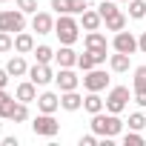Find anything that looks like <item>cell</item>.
<instances>
[{
    "label": "cell",
    "instance_id": "obj_9",
    "mask_svg": "<svg viewBox=\"0 0 146 146\" xmlns=\"http://www.w3.org/2000/svg\"><path fill=\"white\" fill-rule=\"evenodd\" d=\"M29 80L37 86H49L54 80V72L49 69V63H35V66H29Z\"/></svg>",
    "mask_w": 146,
    "mask_h": 146
},
{
    "label": "cell",
    "instance_id": "obj_42",
    "mask_svg": "<svg viewBox=\"0 0 146 146\" xmlns=\"http://www.w3.org/2000/svg\"><path fill=\"white\" fill-rule=\"evenodd\" d=\"M0 3H9V0H0Z\"/></svg>",
    "mask_w": 146,
    "mask_h": 146
},
{
    "label": "cell",
    "instance_id": "obj_10",
    "mask_svg": "<svg viewBox=\"0 0 146 146\" xmlns=\"http://www.w3.org/2000/svg\"><path fill=\"white\" fill-rule=\"evenodd\" d=\"M32 32H37V35H52V32H54L52 15H49V12H35V15H32Z\"/></svg>",
    "mask_w": 146,
    "mask_h": 146
},
{
    "label": "cell",
    "instance_id": "obj_19",
    "mask_svg": "<svg viewBox=\"0 0 146 146\" xmlns=\"http://www.w3.org/2000/svg\"><path fill=\"white\" fill-rule=\"evenodd\" d=\"M129 66H132V54H123V52L109 54V69L112 72H129Z\"/></svg>",
    "mask_w": 146,
    "mask_h": 146
},
{
    "label": "cell",
    "instance_id": "obj_32",
    "mask_svg": "<svg viewBox=\"0 0 146 146\" xmlns=\"http://www.w3.org/2000/svg\"><path fill=\"white\" fill-rule=\"evenodd\" d=\"M15 3H17V9L26 12V15H35V12H37V0H15Z\"/></svg>",
    "mask_w": 146,
    "mask_h": 146
},
{
    "label": "cell",
    "instance_id": "obj_33",
    "mask_svg": "<svg viewBox=\"0 0 146 146\" xmlns=\"http://www.w3.org/2000/svg\"><path fill=\"white\" fill-rule=\"evenodd\" d=\"M52 9L57 15H72V6H69V0H52Z\"/></svg>",
    "mask_w": 146,
    "mask_h": 146
},
{
    "label": "cell",
    "instance_id": "obj_35",
    "mask_svg": "<svg viewBox=\"0 0 146 146\" xmlns=\"http://www.w3.org/2000/svg\"><path fill=\"white\" fill-rule=\"evenodd\" d=\"M100 143V137L92 132V135H80V146H98Z\"/></svg>",
    "mask_w": 146,
    "mask_h": 146
},
{
    "label": "cell",
    "instance_id": "obj_29",
    "mask_svg": "<svg viewBox=\"0 0 146 146\" xmlns=\"http://www.w3.org/2000/svg\"><path fill=\"white\" fill-rule=\"evenodd\" d=\"M98 12H100V17H103V20H106V17H112L115 12H120V9H117V0H103V3L98 6Z\"/></svg>",
    "mask_w": 146,
    "mask_h": 146
},
{
    "label": "cell",
    "instance_id": "obj_27",
    "mask_svg": "<svg viewBox=\"0 0 146 146\" xmlns=\"http://www.w3.org/2000/svg\"><path fill=\"white\" fill-rule=\"evenodd\" d=\"M146 143V137L137 132V129H129L126 135H123V146H143Z\"/></svg>",
    "mask_w": 146,
    "mask_h": 146
},
{
    "label": "cell",
    "instance_id": "obj_26",
    "mask_svg": "<svg viewBox=\"0 0 146 146\" xmlns=\"http://www.w3.org/2000/svg\"><path fill=\"white\" fill-rule=\"evenodd\" d=\"M132 89H135V92H146V66H137V69H135Z\"/></svg>",
    "mask_w": 146,
    "mask_h": 146
},
{
    "label": "cell",
    "instance_id": "obj_4",
    "mask_svg": "<svg viewBox=\"0 0 146 146\" xmlns=\"http://www.w3.org/2000/svg\"><path fill=\"white\" fill-rule=\"evenodd\" d=\"M32 132H35L37 137H54V135L60 132V123L54 120V115H49V112H40V115L32 120Z\"/></svg>",
    "mask_w": 146,
    "mask_h": 146
},
{
    "label": "cell",
    "instance_id": "obj_3",
    "mask_svg": "<svg viewBox=\"0 0 146 146\" xmlns=\"http://www.w3.org/2000/svg\"><path fill=\"white\" fill-rule=\"evenodd\" d=\"M23 29H26V12H20V9H3L0 12V32L17 35Z\"/></svg>",
    "mask_w": 146,
    "mask_h": 146
},
{
    "label": "cell",
    "instance_id": "obj_21",
    "mask_svg": "<svg viewBox=\"0 0 146 146\" xmlns=\"http://www.w3.org/2000/svg\"><path fill=\"white\" fill-rule=\"evenodd\" d=\"M15 103H17V98H12L6 89H0V117H3V120H9V117H12Z\"/></svg>",
    "mask_w": 146,
    "mask_h": 146
},
{
    "label": "cell",
    "instance_id": "obj_37",
    "mask_svg": "<svg viewBox=\"0 0 146 146\" xmlns=\"http://www.w3.org/2000/svg\"><path fill=\"white\" fill-rule=\"evenodd\" d=\"M135 103L140 109H146V92H135Z\"/></svg>",
    "mask_w": 146,
    "mask_h": 146
},
{
    "label": "cell",
    "instance_id": "obj_8",
    "mask_svg": "<svg viewBox=\"0 0 146 146\" xmlns=\"http://www.w3.org/2000/svg\"><path fill=\"white\" fill-rule=\"evenodd\" d=\"M80 80L83 78H78L72 69H66V66H60V72L54 75V83H57V89L60 92H72V89H78L80 86Z\"/></svg>",
    "mask_w": 146,
    "mask_h": 146
},
{
    "label": "cell",
    "instance_id": "obj_20",
    "mask_svg": "<svg viewBox=\"0 0 146 146\" xmlns=\"http://www.w3.org/2000/svg\"><path fill=\"white\" fill-rule=\"evenodd\" d=\"M83 43H86V49H92V52H98V49H109L106 35H100V29H98V32H86Z\"/></svg>",
    "mask_w": 146,
    "mask_h": 146
},
{
    "label": "cell",
    "instance_id": "obj_25",
    "mask_svg": "<svg viewBox=\"0 0 146 146\" xmlns=\"http://www.w3.org/2000/svg\"><path fill=\"white\" fill-rule=\"evenodd\" d=\"M129 17L132 20H143L146 17V0H129Z\"/></svg>",
    "mask_w": 146,
    "mask_h": 146
},
{
    "label": "cell",
    "instance_id": "obj_11",
    "mask_svg": "<svg viewBox=\"0 0 146 146\" xmlns=\"http://www.w3.org/2000/svg\"><path fill=\"white\" fill-rule=\"evenodd\" d=\"M60 109V95H54V92H43V95H37V112H49V115H54Z\"/></svg>",
    "mask_w": 146,
    "mask_h": 146
},
{
    "label": "cell",
    "instance_id": "obj_5",
    "mask_svg": "<svg viewBox=\"0 0 146 146\" xmlns=\"http://www.w3.org/2000/svg\"><path fill=\"white\" fill-rule=\"evenodd\" d=\"M126 106H129V89L126 86H112L109 95H106V112L120 115Z\"/></svg>",
    "mask_w": 146,
    "mask_h": 146
},
{
    "label": "cell",
    "instance_id": "obj_41",
    "mask_svg": "<svg viewBox=\"0 0 146 146\" xmlns=\"http://www.w3.org/2000/svg\"><path fill=\"white\" fill-rule=\"evenodd\" d=\"M117 3H129V0H117Z\"/></svg>",
    "mask_w": 146,
    "mask_h": 146
},
{
    "label": "cell",
    "instance_id": "obj_28",
    "mask_svg": "<svg viewBox=\"0 0 146 146\" xmlns=\"http://www.w3.org/2000/svg\"><path fill=\"white\" fill-rule=\"evenodd\" d=\"M78 66H80L83 72L95 69V66H98V60H95V52H89V49H86V54H78Z\"/></svg>",
    "mask_w": 146,
    "mask_h": 146
},
{
    "label": "cell",
    "instance_id": "obj_7",
    "mask_svg": "<svg viewBox=\"0 0 146 146\" xmlns=\"http://www.w3.org/2000/svg\"><path fill=\"white\" fill-rule=\"evenodd\" d=\"M112 49L115 52H123V54H135V52H140L137 49V37L132 35V32H115V37H112Z\"/></svg>",
    "mask_w": 146,
    "mask_h": 146
},
{
    "label": "cell",
    "instance_id": "obj_13",
    "mask_svg": "<svg viewBox=\"0 0 146 146\" xmlns=\"http://www.w3.org/2000/svg\"><path fill=\"white\" fill-rule=\"evenodd\" d=\"M15 98H17V100H23V103H32V100H37V83H32V80H23V83H17V89H15Z\"/></svg>",
    "mask_w": 146,
    "mask_h": 146
},
{
    "label": "cell",
    "instance_id": "obj_40",
    "mask_svg": "<svg viewBox=\"0 0 146 146\" xmlns=\"http://www.w3.org/2000/svg\"><path fill=\"white\" fill-rule=\"evenodd\" d=\"M0 137H3V117H0Z\"/></svg>",
    "mask_w": 146,
    "mask_h": 146
},
{
    "label": "cell",
    "instance_id": "obj_2",
    "mask_svg": "<svg viewBox=\"0 0 146 146\" xmlns=\"http://www.w3.org/2000/svg\"><path fill=\"white\" fill-rule=\"evenodd\" d=\"M54 35H57V40L63 46H72V43L80 37V23L72 17V15H60L54 20Z\"/></svg>",
    "mask_w": 146,
    "mask_h": 146
},
{
    "label": "cell",
    "instance_id": "obj_1",
    "mask_svg": "<svg viewBox=\"0 0 146 146\" xmlns=\"http://www.w3.org/2000/svg\"><path fill=\"white\" fill-rule=\"evenodd\" d=\"M89 126H92V132L98 137H115V135H120L123 120L115 112H98V115H92V123Z\"/></svg>",
    "mask_w": 146,
    "mask_h": 146
},
{
    "label": "cell",
    "instance_id": "obj_31",
    "mask_svg": "<svg viewBox=\"0 0 146 146\" xmlns=\"http://www.w3.org/2000/svg\"><path fill=\"white\" fill-rule=\"evenodd\" d=\"M15 49V37L9 35V32H0V54L3 52H12Z\"/></svg>",
    "mask_w": 146,
    "mask_h": 146
},
{
    "label": "cell",
    "instance_id": "obj_24",
    "mask_svg": "<svg viewBox=\"0 0 146 146\" xmlns=\"http://www.w3.org/2000/svg\"><path fill=\"white\" fill-rule=\"evenodd\" d=\"M32 54L37 57V63H52V60H54V49H52V46H46V43L35 46V52H32Z\"/></svg>",
    "mask_w": 146,
    "mask_h": 146
},
{
    "label": "cell",
    "instance_id": "obj_23",
    "mask_svg": "<svg viewBox=\"0 0 146 146\" xmlns=\"http://www.w3.org/2000/svg\"><path fill=\"white\" fill-rule=\"evenodd\" d=\"M9 120H12V123H26V120H29V103L17 100L15 109H12V117H9Z\"/></svg>",
    "mask_w": 146,
    "mask_h": 146
},
{
    "label": "cell",
    "instance_id": "obj_17",
    "mask_svg": "<svg viewBox=\"0 0 146 146\" xmlns=\"http://www.w3.org/2000/svg\"><path fill=\"white\" fill-rule=\"evenodd\" d=\"M6 69H9V75H12V78H23V75H29V66H26V57H23V54L9 57Z\"/></svg>",
    "mask_w": 146,
    "mask_h": 146
},
{
    "label": "cell",
    "instance_id": "obj_18",
    "mask_svg": "<svg viewBox=\"0 0 146 146\" xmlns=\"http://www.w3.org/2000/svg\"><path fill=\"white\" fill-rule=\"evenodd\" d=\"M100 23H103L100 12H92V9H86V12L80 15V26H83L86 32H98V29H100Z\"/></svg>",
    "mask_w": 146,
    "mask_h": 146
},
{
    "label": "cell",
    "instance_id": "obj_14",
    "mask_svg": "<svg viewBox=\"0 0 146 146\" xmlns=\"http://www.w3.org/2000/svg\"><path fill=\"white\" fill-rule=\"evenodd\" d=\"M54 60H57V66L72 69V66H78V52L72 49V46H60V49L54 52Z\"/></svg>",
    "mask_w": 146,
    "mask_h": 146
},
{
    "label": "cell",
    "instance_id": "obj_39",
    "mask_svg": "<svg viewBox=\"0 0 146 146\" xmlns=\"http://www.w3.org/2000/svg\"><path fill=\"white\" fill-rule=\"evenodd\" d=\"M137 49H140V52H143V54H146V32H143V35H140V37H137Z\"/></svg>",
    "mask_w": 146,
    "mask_h": 146
},
{
    "label": "cell",
    "instance_id": "obj_12",
    "mask_svg": "<svg viewBox=\"0 0 146 146\" xmlns=\"http://www.w3.org/2000/svg\"><path fill=\"white\" fill-rule=\"evenodd\" d=\"M60 109H66V112H78V109H83V98L78 95V89L60 92Z\"/></svg>",
    "mask_w": 146,
    "mask_h": 146
},
{
    "label": "cell",
    "instance_id": "obj_6",
    "mask_svg": "<svg viewBox=\"0 0 146 146\" xmlns=\"http://www.w3.org/2000/svg\"><path fill=\"white\" fill-rule=\"evenodd\" d=\"M106 86H109V75H106L100 66H95V69L86 72V78H83V89L86 92H103Z\"/></svg>",
    "mask_w": 146,
    "mask_h": 146
},
{
    "label": "cell",
    "instance_id": "obj_38",
    "mask_svg": "<svg viewBox=\"0 0 146 146\" xmlns=\"http://www.w3.org/2000/svg\"><path fill=\"white\" fill-rule=\"evenodd\" d=\"M0 143H3V146H17V137H15V135H9V137H0Z\"/></svg>",
    "mask_w": 146,
    "mask_h": 146
},
{
    "label": "cell",
    "instance_id": "obj_15",
    "mask_svg": "<svg viewBox=\"0 0 146 146\" xmlns=\"http://www.w3.org/2000/svg\"><path fill=\"white\" fill-rule=\"evenodd\" d=\"M15 52L17 54H32L35 52V37L29 32H17L15 35Z\"/></svg>",
    "mask_w": 146,
    "mask_h": 146
},
{
    "label": "cell",
    "instance_id": "obj_30",
    "mask_svg": "<svg viewBox=\"0 0 146 146\" xmlns=\"http://www.w3.org/2000/svg\"><path fill=\"white\" fill-rule=\"evenodd\" d=\"M129 129H137V132L146 129V115L143 112H132L129 115Z\"/></svg>",
    "mask_w": 146,
    "mask_h": 146
},
{
    "label": "cell",
    "instance_id": "obj_22",
    "mask_svg": "<svg viewBox=\"0 0 146 146\" xmlns=\"http://www.w3.org/2000/svg\"><path fill=\"white\" fill-rule=\"evenodd\" d=\"M103 23H106V32H123V29H126V15H123V12H115V15L106 17Z\"/></svg>",
    "mask_w": 146,
    "mask_h": 146
},
{
    "label": "cell",
    "instance_id": "obj_36",
    "mask_svg": "<svg viewBox=\"0 0 146 146\" xmlns=\"http://www.w3.org/2000/svg\"><path fill=\"white\" fill-rule=\"evenodd\" d=\"M9 78H12V75H9V69H0V89H6V86H9Z\"/></svg>",
    "mask_w": 146,
    "mask_h": 146
},
{
    "label": "cell",
    "instance_id": "obj_34",
    "mask_svg": "<svg viewBox=\"0 0 146 146\" xmlns=\"http://www.w3.org/2000/svg\"><path fill=\"white\" fill-rule=\"evenodd\" d=\"M69 6H72V15H83L89 9V0H69Z\"/></svg>",
    "mask_w": 146,
    "mask_h": 146
},
{
    "label": "cell",
    "instance_id": "obj_16",
    "mask_svg": "<svg viewBox=\"0 0 146 146\" xmlns=\"http://www.w3.org/2000/svg\"><path fill=\"white\" fill-rule=\"evenodd\" d=\"M83 109H86L89 115H98V112L106 109V100L100 98V92H86V98H83Z\"/></svg>",
    "mask_w": 146,
    "mask_h": 146
}]
</instances>
